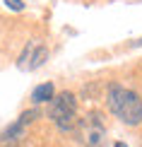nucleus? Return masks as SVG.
Returning <instances> with one entry per match:
<instances>
[{
	"mask_svg": "<svg viewBox=\"0 0 142 147\" xmlns=\"http://www.w3.org/2000/svg\"><path fill=\"white\" fill-rule=\"evenodd\" d=\"M77 135L84 147H104L106 145V125L101 121V113L92 111L82 121H77Z\"/></svg>",
	"mask_w": 142,
	"mask_h": 147,
	"instance_id": "3",
	"label": "nucleus"
},
{
	"mask_svg": "<svg viewBox=\"0 0 142 147\" xmlns=\"http://www.w3.org/2000/svg\"><path fill=\"white\" fill-rule=\"evenodd\" d=\"M53 96H55L53 82H44V84H39V87L32 92V101L34 104H46V101H51Z\"/></svg>",
	"mask_w": 142,
	"mask_h": 147,
	"instance_id": "5",
	"label": "nucleus"
},
{
	"mask_svg": "<svg viewBox=\"0 0 142 147\" xmlns=\"http://www.w3.org/2000/svg\"><path fill=\"white\" fill-rule=\"evenodd\" d=\"M3 3L7 5L10 10H17V12H22V10H24V3H22V0H3Z\"/></svg>",
	"mask_w": 142,
	"mask_h": 147,
	"instance_id": "8",
	"label": "nucleus"
},
{
	"mask_svg": "<svg viewBox=\"0 0 142 147\" xmlns=\"http://www.w3.org/2000/svg\"><path fill=\"white\" fill-rule=\"evenodd\" d=\"M48 118L63 133H72L77 128V99L72 92H60L51 99L48 109Z\"/></svg>",
	"mask_w": 142,
	"mask_h": 147,
	"instance_id": "2",
	"label": "nucleus"
},
{
	"mask_svg": "<svg viewBox=\"0 0 142 147\" xmlns=\"http://www.w3.org/2000/svg\"><path fill=\"white\" fill-rule=\"evenodd\" d=\"M116 147H125V145H123V142H116Z\"/></svg>",
	"mask_w": 142,
	"mask_h": 147,
	"instance_id": "9",
	"label": "nucleus"
},
{
	"mask_svg": "<svg viewBox=\"0 0 142 147\" xmlns=\"http://www.w3.org/2000/svg\"><path fill=\"white\" fill-rule=\"evenodd\" d=\"M34 41H29V44H27V48H24V51H22V56H20V60H17V65H20V68L24 70V65H27V60H29V56H32V51H34Z\"/></svg>",
	"mask_w": 142,
	"mask_h": 147,
	"instance_id": "7",
	"label": "nucleus"
},
{
	"mask_svg": "<svg viewBox=\"0 0 142 147\" xmlns=\"http://www.w3.org/2000/svg\"><path fill=\"white\" fill-rule=\"evenodd\" d=\"M106 101H108V109L113 111V116H118L125 125L142 123V99L137 92L123 87V84H111Z\"/></svg>",
	"mask_w": 142,
	"mask_h": 147,
	"instance_id": "1",
	"label": "nucleus"
},
{
	"mask_svg": "<svg viewBox=\"0 0 142 147\" xmlns=\"http://www.w3.org/2000/svg\"><path fill=\"white\" fill-rule=\"evenodd\" d=\"M39 118V111L32 109V111H24L20 118L15 121L10 128H5L3 133H0V147H15L20 140L24 138V130H27L29 123H34V121Z\"/></svg>",
	"mask_w": 142,
	"mask_h": 147,
	"instance_id": "4",
	"label": "nucleus"
},
{
	"mask_svg": "<svg viewBox=\"0 0 142 147\" xmlns=\"http://www.w3.org/2000/svg\"><path fill=\"white\" fill-rule=\"evenodd\" d=\"M46 58H48V48H46V46H34L32 56H29L27 65H24V70H36V68H41V65L46 63Z\"/></svg>",
	"mask_w": 142,
	"mask_h": 147,
	"instance_id": "6",
	"label": "nucleus"
}]
</instances>
